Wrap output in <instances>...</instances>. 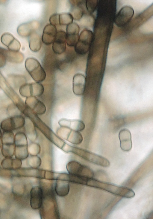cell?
Segmentation results:
<instances>
[{
    "label": "cell",
    "instance_id": "obj_1",
    "mask_svg": "<svg viewBox=\"0 0 153 219\" xmlns=\"http://www.w3.org/2000/svg\"><path fill=\"white\" fill-rule=\"evenodd\" d=\"M26 70L32 79L36 82H40L45 80L46 72L39 62L36 58H28L25 62Z\"/></svg>",
    "mask_w": 153,
    "mask_h": 219
},
{
    "label": "cell",
    "instance_id": "obj_2",
    "mask_svg": "<svg viewBox=\"0 0 153 219\" xmlns=\"http://www.w3.org/2000/svg\"><path fill=\"white\" fill-rule=\"evenodd\" d=\"M95 188L102 189L112 194L126 198H132L135 195L134 191L129 188L118 186L98 180L96 184Z\"/></svg>",
    "mask_w": 153,
    "mask_h": 219
},
{
    "label": "cell",
    "instance_id": "obj_3",
    "mask_svg": "<svg viewBox=\"0 0 153 219\" xmlns=\"http://www.w3.org/2000/svg\"><path fill=\"white\" fill-rule=\"evenodd\" d=\"M93 38V33L90 30L85 29L81 32L78 40L74 46L75 52L83 55L90 50Z\"/></svg>",
    "mask_w": 153,
    "mask_h": 219
},
{
    "label": "cell",
    "instance_id": "obj_4",
    "mask_svg": "<svg viewBox=\"0 0 153 219\" xmlns=\"http://www.w3.org/2000/svg\"><path fill=\"white\" fill-rule=\"evenodd\" d=\"M67 170L70 175L84 178H93V171L90 168L75 161L69 162L66 165Z\"/></svg>",
    "mask_w": 153,
    "mask_h": 219
},
{
    "label": "cell",
    "instance_id": "obj_5",
    "mask_svg": "<svg viewBox=\"0 0 153 219\" xmlns=\"http://www.w3.org/2000/svg\"><path fill=\"white\" fill-rule=\"evenodd\" d=\"M25 118L18 114L7 118L3 119L0 124V128L3 131H13L24 127Z\"/></svg>",
    "mask_w": 153,
    "mask_h": 219
},
{
    "label": "cell",
    "instance_id": "obj_6",
    "mask_svg": "<svg viewBox=\"0 0 153 219\" xmlns=\"http://www.w3.org/2000/svg\"><path fill=\"white\" fill-rule=\"evenodd\" d=\"M57 133L61 138L74 144H80L83 140V136L80 132L66 128L60 127L57 130Z\"/></svg>",
    "mask_w": 153,
    "mask_h": 219
},
{
    "label": "cell",
    "instance_id": "obj_7",
    "mask_svg": "<svg viewBox=\"0 0 153 219\" xmlns=\"http://www.w3.org/2000/svg\"><path fill=\"white\" fill-rule=\"evenodd\" d=\"M134 14V10L132 8L128 6H124L115 16L114 22L117 26H124L130 21Z\"/></svg>",
    "mask_w": 153,
    "mask_h": 219
},
{
    "label": "cell",
    "instance_id": "obj_8",
    "mask_svg": "<svg viewBox=\"0 0 153 219\" xmlns=\"http://www.w3.org/2000/svg\"><path fill=\"white\" fill-rule=\"evenodd\" d=\"M79 31V25L75 22L66 26V42L68 46H75L78 40Z\"/></svg>",
    "mask_w": 153,
    "mask_h": 219
},
{
    "label": "cell",
    "instance_id": "obj_9",
    "mask_svg": "<svg viewBox=\"0 0 153 219\" xmlns=\"http://www.w3.org/2000/svg\"><path fill=\"white\" fill-rule=\"evenodd\" d=\"M25 104L27 107L37 115H43L46 112L45 105L36 97H27Z\"/></svg>",
    "mask_w": 153,
    "mask_h": 219
},
{
    "label": "cell",
    "instance_id": "obj_10",
    "mask_svg": "<svg viewBox=\"0 0 153 219\" xmlns=\"http://www.w3.org/2000/svg\"><path fill=\"white\" fill-rule=\"evenodd\" d=\"M66 32L62 30L58 31L52 43L53 52L57 54L63 52L66 48Z\"/></svg>",
    "mask_w": 153,
    "mask_h": 219
},
{
    "label": "cell",
    "instance_id": "obj_11",
    "mask_svg": "<svg viewBox=\"0 0 153 219\" xmlns=\"http://www.w3.org/2000/svg\"><path fill=\"white\" fill-rule=\"evenodd\" d=\"M43 201V191L42 188L38 186H33L30 191L31 207L34 209H39L42 206Z\"/></svg>",
    "mask_w": 153,
    "mask_h": 219
},
{
    "label": "cell",
    "instance_id": "obj_12",
    "mask_svg": "<svg viewBox=\"0 0 153 219\" xmlns=\"http://www.w3.org/2000/svg\"><path fill=\"white\" fill-rule=\"evenodd\" d=\"M1 41L10 51L18 52L20 49L21 45L19 41L10 33H5L2 34Z\"/></svg>",
    "mask_w": 153,
    "mask_h": 219
},
{
    "label": "cell",
    "instance_id": "obj_13",
    "mask_svg": "<svg viewBox=\"0 0 153 219\" xmlns=\"http://www.w3.org/2000/svg\"><path fill=\"white\" fill-rule=\"evenodd\" d=\"M72 82L73 93L77 96L83 95L84 92L86 82L84 75L80 73L76 74L73 77Z\"/></svg>",
    "mask_w": 153,
    "mask_h": 219
},
{
    "label": "cell",
    "instance_id": "obj_14",
    "mask_svg": "<svg viewBox=\"0 0 153 219\" xmlns=\"http://www.w3.org/2000/svg\"><path fill=\"white\" fill-rule=\"evenodd\" d=\"M121 149L125 152H129L132 147L131 134L130 131L127 128L121 130L119 134Z\"/></svg>",
    "mask_w": 153,
    "mask_h": 219
},
{
    "label": "cell",
    "instance_id": "obj_15",
    "mask_svg": "<svg viewBox=\"0 0 153 219\" xmlns=\"http://www.w3.org/2000/svg\"><path fill=\"white\" fill-rule=\"evenodd\" d=\"M39 24L37 21H33L19 25L17 29L18 34L22 37H28L38 28Z\"/></svg>",
    "mask_w": 153,
    "mask_h": 219
},
{
    "label": "cell",
    "instance_id": "obj_16",
    "mask_svg": "<svg viewBox=\"0 0 153 219\" xmlns=\"http://www.w3.org/2000/svg\"><path fill=\"white\" fill-rule=\"evenodd\" d=\"M58 124L61 127L66 128L79 132L83 130L85 128L84 122L79 119L72 120L63 118L58 121Z\"/></svg>",
    "mask_w": 153,
    "mask_h": 219
},
{
    "label": "cell",
    "instance_id": "obj_17",
    "mask_svg": "<svg viewBox=\"0 0 153 219\" xmlns=\"http://www.w3.org/2000/svg\"><path fill=\"white\" fill-rule=\"evenodd\" d=\"M82 156L86 160L98 165L108 167L110 165L109 161L106 158L88 151H84Z\"/></svg>",
    "mask_w": 153,
    "mask_h": 219
},
{
    "label": "cell",
    "instance_id": "obj_18",
    "mask_svg": "<svg viewBox=\"0 0 153 219\" xmlns=\"http://www.w3.org/2000/svg\"><path fill=\"white\" fill-rule=\"evenodd\" d=\"M57 33L55 26L50 23L47 24L43 30L41 38L42 42L47 45L52 44Z\"/></svg>",
    "mask_w": 153,
    "mask_h": 219
},
{
    "label": "cell",
    "instance_id": "obj_19",
    "mask_svg": "<svg viewBox=\"0 0 153 219\" xmlns=\"http://www.w3.org/2000/svg\"><path fill=\"white\" fill-rule=\"evenodd\" d=\"M69 180L66 178H59L56 180L55 191L56 194L60 197L66 196L69 191Z\"/></svg>",
    "mask_w": 153,
    "mask_h": 219
},
{
    "label": "cell",
    "instance_id": "obj_20",
    "mask_svg": "<svg viewBox=\"0 0 153 219\" xmlns=\"http://www.w3.org/2000/svg\"><path fill=\"white\" fill-rule=\"evenodd\" d=\"M1 164L2 167L5 169L16 170L21 167L22 160L16 158L5 157L2 160Z\"/></svg>",
    "mask_w": 153,
    "mask_h": 219
},
{
    "label": "cell",
    "instance_id": "obj_21",
    "mask_svg": "<svg viewBox=\"0 0 153 219\" xmlns=\"http://www.w3.org/2000/svg\"><path fill=\"white\" fill-rule=\"evenodd\" d=\"M28 37L29 45L30 50L34 52L38 51L41 47L40 36L35 32L32 33Z\"/></svg>",
    "mask_w": 153,
    "mask_h": 219
},
{
    "label": "cell",
    "instance_id": "obj_22",
    "mask_svg": "<svg viewBox=\"0 0 153 219\" xmlns=\"http://www.w3.org/2000/svg\"><path fill=\"white\" fill-rule=\"evenodd\" d=\"M3 52L6 60L15 63H19L22 62L24 59V56L21 52H13L3 48Z\"/></svg>",
    "mask_w": 153,
    "mask_h": 219
},
{
    "label": "cell",
    "instance_id": "obj_23",
    "mask_svg": "<svg viewBox=\"0 0 153 219\" xmlns=\"http://www.w3.org/2000/svg\"><path fill=\"white\" fill-rule=\"evenodd\" d=\"M44 88L40 82H36L30 83V92L31 96L40 97L44 92Z\"/></svg>",
    "mask_w": 153,
    "mask_h": 219
},
{
    "label": "cell",
    "instance_id": "obj_24",
    "mask_svg": "<svg viewBox=\"0 0 153 219\" xmlns=\"http://www.w3.org/2000/svg\"><path fill=\"white\" fill-rule=\"evenodd\" d=\"M71 9L70 13L73 19L76 20H79L83 16V9L80 5L79 2H73Z\"/></svg>",
    "mask_w": 153,
    "mask_h": 219
},
{
    "label": "cell",
    "instance_id": "obj_25",
    "mask_svg": "<svg viewBox=\"0 0 153 219\" xmlns=\"http://www.w3.org/2000/svg\"><path fill=\"white\" fill-rule=\"evenodd\" d=\"M25 118V122L24 126L27 138L32 141L34 139L35 130L31 119L27 117Z\"/></svg>",
    "mask_w": 153,
    "mask_h": 219
},
{
    "label": "cell",
    "instance_id": "obj_26",
    "mask_svg": "<svg viewBox=\"0 0 153 219\" xmlns=\"http://www.w3.org/2000/svg\"><path fill=\"white\" fill-rule=\"evenodd\" d=\"M28 146H15L14 154L15 158L22 160L27 158L29 154L28 149Z\"/></svg>",
    "mask_w": 153,
    "mask_h": 219
},
{
    "label": "cell",
    "instance_id": "obj_27",
    "mask_svg": "<svg viewBox=\"0 0 153 219\" xmlns=\"http://www.w3.org/2000/svg\"><path fill=\"white\" fill-rule=\"evenodd\" d=\"M27 165L31 168L36 169L41 165L42 160L40 157L37 155L28 156L25 159Z\"/></svg>",
    "mask_w": 153,
    "mask_h": 219
},
{
    "label": "cell",
    "instance_id": "obj_28",
    "mask_svg": "<svg viewBox=\"0 0 153 219\" xmlns=\"http://www.w3.org/2000/svg\"><path fill=\"white\" fill-rule=\"evenodd\" d=\"M14 144L15 146H28L27 138L25 133L19 131L16 134Z\"/></svg>",
    "mask_w": 153,
    "mask_h": 219
},
{
    "label": "cell",
    "instance_id": "obj_29",
    "mask_svg": "<svg viewBox=\"0 0 153 219\" xmlns=\"http://www.w3.org/2000/svg\"><path fill=\"white\" fill-rule=\"evenodd\" d=\"M15 144H2L1 152L5 157H12L14 154Z\"/></svg>",
    "mask_w": 153,
    "mask_h": 219
},
{
    "label": "cell",
    "instance_id": "obj_30",
    "mask_svg": "<svg viewBox=\"0 0 153 219\" xmlns=\"http://www.w3.org/2000/svg\"><path fill=\"white\" fill-rule=\"evenodd\" d=\"M9 78V82L15 88H19L22 84L26 82L25 78L22 76L11 75L10 76Z\"/></svg>",
    "mask_w": 153,
    "mask_h": 219
},
{
    "label": "cell",
    "instance_id": "obj_31",
    "mask_svg": "<svg viewBox=\"0 0 153 219\" xmlns=\"http://www.w3.org/2000/svg\"><path fill=\"white\" fill-rule=\"evenodd\" d=\"M73 18L69 13H64L59 14V26H67L73 22Z\"/></svg>",
    "mask_w": 153,
    "mask_h": 219
},
{
    "label": "cell",
    "instance_id": "obj_32",
    "mask_svg": "<svg viewBox=\"0 0 153 219\" xmlns=\"http://www.w3.org/2000/svg\"><path fill=\"white\" fill-rule=\"evenodd\" d=\"M14 140L15 135L13 131H3L2 135V144H14Z\"/></svg>",
    "mask_w": 153,
    "mask_h": 219
},
{
    "label": "cell",
    "instance_id": "obj_33",
    "mask_svg": "<svg viewBox=\"0 0 153 219\" xmlns=\"http://www.w3.org/2000/svg\"><path fill=\"white\" fill-rule=\"evenodd\" d=\"M28 149L30 155H36L40 152V147L38 143L32 142L28 144Z\"/></svg>",
    "mask_w": 153,
    "mask_h": 219
},
{
    "label": "cell",
    "instance_id": "obj_34",
    "mask_svg": "<svg viewBox=\"0 0 153 219\" xmlns=\"http://www.w3.org/2000/svg\"><path fill=\"white\" fill-rule=\"evenodd\" d=\"M12 190L14 195L17 196H22L24 191V186L20 183L15 184L13 186Z\"/></svg>",
    "mask_w": 153,
    "mask_h": 219
},
{
    "label": "cell",
    "instance_id": "obj_35",
    "mask_svg": "<svg viewBox=\"0 0 153 219\" xmlns=\"http://www.w3.org/2000/svg\"><path fill=\"white\" fill-rule=\"evenodd\" d=\"M94 1L87 0L86 2V7L87 10L90 12H92L96 8L97 2Z\"/></svg>",
    "mask_w": 153,
    "mask_h": 219
},
{
    "label": "cell",
    "instance_id": "obj_36",
    "mask_svg": "<svg viewBox=\"0 0 153 219\" xmlns=\"http://www.w3.org/2000/svg\"><path fill=\"white\" fill-rule=\"evenodd\" d=\"M59 14H54L52 15L49 18L50 23L55 26L59 25Z\"/></svg>",
    "mask_w": 153,
    "mask_h": 219
},
{
    "label": "cell",
    "instance_id": "obj_37",
    "mask_svg": "<svg viewBox=\"0 0 153 219\" xmlns=\"http://www.w3.org/2000/svg\"><path fill=\"white\" fill-rule=\"evenodd\" d=\"M2 133L1 129L0 128V149L1 148L2 146Z\"/></svg>",
    "mask_w": 153,
    "mask_h": 219
},
{
    "label": "cell",
    "instance_id": "obj_38",
    "mask_svg": "<svg viewBox=\"0 0 153 219\" xmlns=\"http://www.w3.org/2000/svg\"></svg>",
    "mask_w": 153,
    "mask_h": 219
}]
</instances>
